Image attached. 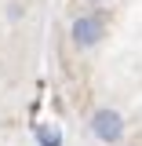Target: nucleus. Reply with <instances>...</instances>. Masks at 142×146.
<instances>
[{
  "instance_id": "nucleus-1",
  "label": "nucleus",
  "mask_w": 142,
  "mask_h": 146,
  "mask_svg": "<svg viewBox=\"0 0 142 146\" xmlns=\"http://www.w3.org/2000/svg\"><path fill=\"white\" fill-rule=\"evenodd\" d=\"M106 40V15L102 11H80L69 22V44L77 51H95Z\"/></svg>"
},
{
  "instance_id": "nucleus-2",
  "label": "nucleus",
  "mask_w": 142,
  "mask_h": 146,
  "mask_svg": "<svg viewBox=\"0 0 142 146\" xmlns=\"http://www.w3.org/2000/svg\"><path fill=\"white\" fill-rule=\"evenodd\" d=\"M88 131H91V139H95V143L117 146L120 139H124V131H127V121H124V113H120V110L98 106V110H91V117H88Z\"/></svg>"
},
{
  "instance_id": "nucleus-3",
  "label": "nucleus",
  "mask_w": 142,
  "mask_h": 146,
  "mask_svg": "<svg viewBox=\"0 0 142 146\" xmlns=\"http://www.w3.org/2000/svg\"><path fill=\"white\" fill-rule=\"evenodd\" d=\"M29 135H33L36 146H66V135H62V128L55 124V121H36L29 128Z\"/></svg>"
},
{
  "instance_id": "nucleus-4",
  "label": "nucleus",
  "mask_w": 142,
  "mask_h": 146,
  "mask_svg": "<svg viewBox=\"0 0 142 146\" xmlns=\"http://www.w3.org/2000/svg\"><path fill=\"white\" fill-rule=\"evenodd\" d=\"M84 4H102V0H84Z\"/></svg>"
}]
</instances>
